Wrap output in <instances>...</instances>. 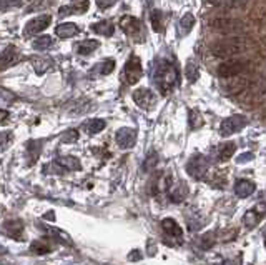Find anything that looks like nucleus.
<instances>
[{
	"mask_svg": "<svg viewBox=\"0 0 266 265\" xmlns=\"http://www.w3.org/2000/svg\"><path fill=\"white\" fill-rule=\"evenodd\" d=\"M78 140V130L77 128H70V130H67L64 135H62V142L64 144H74Z\"/></svg>",
	"mask_w": 266,
	"mask_h": 265,
	"instance_id": "nucleus-34",
	"label": "nucleus"
},
{
	"mask_svg": "<svg viewBox=\"0 0 266 265\" xmlns=\"http://www.w3.org/2000/svg\"><path fill=\"white\" fill-rule=\"evenodd\" d=\"M152 25L155 32H161V12L160 10H153L152 12Z\"/></svg>",
	"mask_w": 266,
	"mask_h": 265,
	"instance_id": "nucleus-37",
	"label": "nucleus"
},
{
	"mask_svg": "<svg viewBox=\"0 0 266 265\" xmlns=\"http://www.w3.org/2000/svg\"><path fill=\"white\" fill-rule=\"evenodd\" d=\"M246 123H248V120L244 115H231L221 122L220 134L223 135V137H229V135L243 130V128L246 127Z\"/></svg>",
	"mask_w": 266,
	"mask_h": 265,
	"instance_id": "nucleus-7",
	"label": "nucleus"
},
{
	"mask_svg": "<svg viewBox=\"0 0 266 265\" xmlns=\"http://www.w3.org/2000/svg\"><path fill=\"white\" fill-rule=\"evenodd\" d=\"M98 47H100V42L98 40H93V39H87V40H83V42H80L78 44V47H77V52L80 55H90V54H93Z\"/></svg>",
	"mask_w": 266,
	"mask_h": 265,
	"instance_id": "nucleus-20",
	"label": "nucleus"
},
{
	"mask_svg": "<svg viewBox=\"0 0 266 265\" xmlns=\"http://www.w3.org/2000/svg\"><path fill=\"white\" fill-rule=\"evenodd\" d=\"M248 0H208V4L213 7H221V9H238L243 7Z\"/></svg>",
	"mask_w": 266,
	"mask_h": 265,
	"instance_id": "nucleus-24",
	"label": "nucleus"
},
{
	"mask_svg": "<svg viewBox=\"0 0 266 265\" xmlns=\"http://www.w3.org/2000/svg\"><path fill=\"white\" fill-rule=\"evenodd\" d=\"M161 228L168 237L178 238V240H181V237H183V230L175 219H163L161 220Z\"/></svg>",
	"mask_w": 266,
	"mask_h": 265,
	"instance_id": "nucleus-15",
	"label": "nucleus"
},
{
	"mask_svg": "<svg viewBox=\"0 0 266 265\" xmlns=\"http://www.w3.org/2000/svg\"><path fill=\"white\" fill-rule=\"evenodd\" d=\"M143 75V67L142 60L137 55H130V59L127 60V64L123 67V79L128 85H133L142 79Z\"/></svg>",
	"mask_w": 266,
	"mask_h": 265,
	"instance_id": "nucleus-3",
	"label": "nucleus"
},
{
	"mask_svg": "<svg viewBox=\"0 0 266 265\" xmlns=\"http://www.w3.org/2000/svg\"><path fill=\"white\" fill-rule=\"evenodd\" d=\"M0 60H2V70H7L10 65H14L15 62L19 60L17 47H14V45L5 47V49L2 50V57H0Z\"/></svg>",
	"mask_w": 266,
	"mask_h": 265,
	"instance_id": "nucleus-16",
	"label": "nucleus"
},
{
	"mask_svg": "<svg viewBox=\"0 0 266 265\" xmlns=\"http://www.w3.org/2000/svg\"><path fill=\"white\" fill-rule=\"evenodd\" d=\"M30 250H32L34 253H49V252H52L54 250V245L50 243V240L49 238H42V240H35L32 245H30Z\"/></svg>",
	"mask_w": 266,
	"mask_h": 265,
	"instance_id": "nucleus-23",
	"label": "nucleus"
},
{
	"mask_svg": "<svg viewBox=\"0 0 266 265\" xmlns=\"http://www.w3.org/2000/svg\"><path fill=\"white\" fill-rule=\"evenodd\" d=\"M263 215H266V204H258L253 210H248L244 214L243 222L248 228H253L258 225L259 220L263 219Z\"/></svg>",
	"mask_w": 266,
	"mask_h": 265,
	"instance_id": "nucleus-12",
	"label": "nucleus"
},
{
	"mask_svg": "<svg viewBox=\"0 0 266 265\" xmlns=\"http://www.w3.org/2000/svg\"><path fill=\"white\" fill-rule=\"evenodd\" d=\"M208 169H210V162L205 155H193V157L186 162V172L195 180H200L206 175Z\"/></svg>",
	"mask_w": 266,
	"mask_h": 265,
	"instance_id": "nucleus-5",
	"label": "nucleus"
},
{
	"mask_svg": "<svg viewBox=\"0 0 266 265\" xmlns=\"http://www.w3.org/2000/svg\"><path fill=\"white\" fill-rule=\"evenodd\" d=\"M140 257H142V255H140V252H132V253H130V255H128V258H130V260H138V258Z\"/></svg>",
	"mask_w": 266,
	"mask_h": 265,
	"instance_id": "nucleus-44",
	"label": "nucleus"
},
{
	"mask_svg": "<svg viewBox=\"0 0 266 265\" xmlns=\"http://www.w3.org/2000/svg\"><path fill=\"white\" fill-rule=\"evenodd\" d=\"M32 64L35 67V70H37V74H45V72L52 67V62L50 60L40 59V57H35V59H32Z\"/></svg>",
	"mask_w": 266,
	"mask_h": 265,
	"instance_id": "nucleus-29",
	"label": "nucleus"
},
{
	"mask_svg": "<svg viewBox=\"0 0 266 265\" xmlns=\"http://www.w3.org/2000/svg\"><path fill=\"white\" fill-rule=\"evenodd\" d=\"M105 120H102V118H90V120H87L85 123H83V130H85L87 134H98L102 132L103 128H105Z\"/></svg>",
	"mask_w": 266,
	"mask_h": 265,
	"instance_id": "nucleus-21",
	"label": "nucleus"
},
{
	"mask_svg": "<svg viewBox=\"0 0 266 265\" xmlns=\"http://www.w3.org/2000/svg\"><path fill=\"white\" fill-rule=\"evenodd\" d=\"M264 247H266V232H264Z\"/></svg>",
	"mask_w": 266,
	"mask_h": 265,
	"instance_id": "nucleus-46",
	"label": "nucleus"
},
{
	"mask_svg": "<svg viewBox=\"0 0 266 265\" xmlns=\"http://www.w3.org/2000/svg\"><path fill=\"white\" fill-rule=\"evenodd\" d=\"M153 80H155V85L160 88V92L166 95V93H170L176 87V84H178V72H176L175 65L170 60L163 59L156 65Z\"/></svg>",
	"mask_w": 266,
	"mask_h": 265,
	"instance_id": "nucleus-1",
	"label": "nucleus"
},
{
	"mask_svg": "<svg viewBox=\"0 0 266 265\" xmlns=\"http://www.w3.org/2000/svg\"><path fill=\"white\" fill-rule=\"evenodd\" d=\"M249 40L243 37H228L223 40H218L211 45V54L220 59H226V57H234L239 55L243 52H246L249 49Z\"/></svg>",
	"mask_w": 266,
	"mask_h": 265,
	"instance_id": "nucleus-2",
	"label": "nucleus"
},
{
	"mask_svg": "<svg viewBox=\"0 0 266 265\" xmlns=\"http://www.w3.org/2000/svg\"><path fill=\"white\" fill-rule=\"evenodd\" d=\"M7 117H9L7 110H2V123H5V122H7Z\"/></svg>",
	"mask_w": 266,
	"mask_h": 265,
	"instance_id": "nucleus-45",
	"label": "nucleus"
},
{
	"mask_svg": "<svg viewBox=\"0 0 266 265\" xmlns=\"http://www.w3.org/2000/svg\"><path fill=\"white\" fill-rule=\"evenodd\" d=\"M5 232H7L10 237L22 238L20 235L24 233V223L20 222V220H9V222H5Z\"/></svg>",
	"mask_w": 266,
	"mask_h": 265,
	"instance_id": "nucleus-22",
	"label": "nucleus"
},
{
	"mask_svg": "<svg viewBox=\"0 0 266 265\" xmlns=\"http://www.w3.org/2000/svg\"><path fill=\"white\" fill-rule=\"evenodd\" d=\"M156 164H158V155H156V152H152L147 157V160H145L143 164V170H152L156 167Z\"/></svg>",
	"mask_w": 266,
	"mask_h": 265,
	"instance_id": "nucleus-36",
	"label": "nucleus"
},
{
	"mask_svg": "<svg viewBox=\"0 0 266 265\" xmlns=\"http://www.w3.org/2000/svg\"><path fill=\"white\" fill-rule=\"evenodd\" d=\"M9 139H10V134H9V132H4V135H2V150L7 149V145H9Z\"/></svg>",
	"mask_w": 266,
	"mask_h": 265,
	"instance_id": "nucleus-42",
	"label": "nucleus"
},
{
	"mask_svg": "<svg viewBox=\"0 0 266 265\" xmlns=\"http://www.w3.org/2000/svg\"><path fill=\"white\" fill-rule=\"evenodd\" d=\"M47 2H50V0H37L35 2V5H32V7H29V12H32V10H35V9H42V7H47Z\"/></svg>",
	"mask_w": 266,
	"mask_h": 265,
	"instance_id": "nucleus-41",
	"label": "nucleus"
},
{
	"mask_svg": "<svg viewBox=\"0 0 266 265\" xmlns=\"http://www.w3.org/2000/svg\"><path fill=\"white\" fill-rule=\"evenodd\" d=\"M57 164L62 165L64 169H70V170H80L82 169V164H80V160L75 159V157H60V159H57Z\"/></svg>",
	"mask_w": 266,
	"mask_h": 265,
	"instance_id": "nucleus-26",
	"label": "nucleus"
},
{
	"mask_svg": "<svg viewBox=\"0 0 266 265\" xmlns=\"http://www.w3.org/2000/svg\"><path fill=\"white\" fill-rule=\"evenodd\" d=\"M188 194V189L183 185V184H176V185H173L171 184L170 185V189H168V195H170V199L173 200V202H176V204H180L181 200L185 199V195Z\"/></svg>",
	"mask_w": 266,
	"mask_h": 265,
	"instance_id": "nucleus-19",
	"label": "nucleus"
},
{
	"mask_svg": "<svg viewBox=\"0 0 266 265\" xmlns=\"http://www.w3.org/2000/svg\"><path fill=\"white\" fill-rule=\"evenodd\" d=\"M120 29L130 37H135L137 34L142 32V22L137 17H132V15H123L120 19Z\"/></svg>",
	"mask_w": 266,
	"mask_h": 265,
	"instance_id": "nucleus-11",
	"label": "nucleus"
},
{
	"mask_svg": "<svg viewBox=\"0 0 266 265\" xmlns=\"http://www.w3.org/2000/svg\"><path fill=\"white\" fill-rule=\"evenodd\" d=\"M98 9H110L112 5L117 4V0H95Z\"/></svg>",
	"mask_w": 266,
	"mask_h": 265,
	"instance_id": "nucleus-39",
	"label": "nucleus"
},
{
	"mask_svg": "<svg viewBox=\"0 0 266 265\" xmlns=\"http://www.w3.org/2000/svg\"><path fill=\"white\" fill-rule=\"evenodd\" d=\"M248 69V62L244 60H226L218 65V75L221 79H231L239 74H243Z\"/></svg>",
	"mask_w": 266,
	"mask_h": 265,
	"instance_id": "nucleus-6",
	"label": "nucleus"
},
{
	"mask_svg": "<svg viewBox=\"0 0 266 265\" xmlns=\"http://www.w3.org/2000/svg\"><path fill=\"white\" fill-rule=\"evenodd\" d=\"M52 24V17L50 15H39V17H34L32 20H29L24 27V35L25 37H32V35L40 34L42 30H45L49 25Z\"/></svg>",
	"mask_w": 266,
	"mask_h": 265,
	"instance_id": "nucleus-9",
	"label": "nucleus"
},
{
	"mask_svg": "<svg viewBox=\"0 0 266 265\" xmlns=\"http://www.w3.org/2000/svg\"><path fill=\"white\" fill-rule=\"evenodd\" d=\"M234 150H236V144L234 142L223 144L220 147V150H218V160H220V162H226V160H229L233 157Z\"/></svg>",
	"mask_w": 266,
	"mask_h": 265,
	"instance_id": "nucleus-25",
	"label": "nucleus"
},
{
	"mask_svg": "<svg viewBox=\"0 0 266 265\" xmlns=\"http://www.w3.org/2000/svg\"><path fill=\"white\" fill-rule=\"evenodd\" d=\"M92 30L98 35H103V37H112L115 32V25L110 22V20H102V22L93 24Z\"/></svg>",
	"mask_w": 266,
	"mask_h": 265,
	"instance_id": "nucleus-18",
	"label": "nucleus"
},
{
	"mask_svg": "<svg viewBox=\"0 0 266 265\" xmlns=\"http://www.w3.org/2000/svg\"><path fill=\"white\" fill-rule=\"evenodd\" d=\"M88 5H90L88 0H74V2L60 7L59 14L62 15V17H64V15H70V14H83L88 10Z\"/></svg>",
	"mask_w": 266,
	"mask_h": 265,
	"instance_id": "nucleus-13",
	"label": "nucleus"
},
{
	"mask_svg": "<svg viewBox=\"0 0 266 265\" xmlns=\"http://www.w3.org/2000/svg\"><path fill=\"white\" fill-rule=\"evenodd\" d=\"M253 159V154H243V157H238V164H243V162H248V160Z\"/></svg>",
	"mask_w": 266,
	"mask_h": 265,
	"instance_id": "nucleus-43",
	"label": "nucleus"
},
{
	"mask_svg": "<svg viewBox=\"0 0 266 265\" xmlns=\"http://www.w3.org/2000/svg\"><path fill=\"white\" fill-rule=\"evenodd\" d=\"M213 243H215V233H213V232H208V233H205V235H201L200 245H201L203 250H208V248H211Z\"/></svg>",
	"mask_w": 266,
	"mask_h": 265,
	"instance_id": "nucleus-32",
	"label": "nucleus"
},
{
	"mask_svg": "<svg viewBox=\"0 0 266 265\" xmlns=\"http://www.w3.org/2000/svg\"><path fill=\"white\" fill-rule=\"evenodd\" d=\"M113 69H115V62L113 60H105V62H102V64H98L95 67V70H98V74H102V75L112 74Z\"/></svg>",
	"mask_w": 266,
	"mask_h": 265,
	"instance_id": "nucleus-31",
	"label": "nucleus"
},
{
	"mask_svg": "<svg viewBox=\"0 0 266 265\" xmlns=\"http://www.w3.org/2000/svg\"><path fill=\"white\" fill-rule=\"evenodd\" d=\"M24 0H2V12H7L9 9L20 7Z\"/></svg>",
	"mask_w": 266,
	"mask_h": 265,
	"instance_id": "nucleus-38",
	"label": "nucleus"
},
{
	"mask_svg": "<svg viewBox=\"0 0 266 265\" xmlns=\"http://www.w3.org/2000/svg\"><path fill=\"white\" fill-rule=\"evenodd\" d=\"M193 25H195V17H193V14H185L180 20V29L183 30V34H188L193 29Z\"/></svg>",
	"mask_w": 266,
	"mask_h": 265,
	"instance_id": "nucleus-30",
	"label": "nucleus"
},
{
	"mask_svg": "<svg viewBox=\"0 0 266 265\" xmlns=\"http://www.w3.org/2000/svg\"><path fill=\"white\" fill-rule=\"evenodd\" d=\"M254 190H256V185H254L253 180L239 179L236 180V184H234V194L238 197H241V199H246V197L251 195Z\"/></svg>",
	"mask_w": 266,
	"mask_h": 265,
	"instance_id": "nucleus-14",
	"label": "nucleus"
},
{
	"mask_svg": "<svg viewBox=\"0 0 266 265\" xmlns=\"http://www.w3.org/2000/svg\"><path fill=\"white\" fill-rule=\"evenodd\" d=\"M188 123H190V128L191 130H196V128H200L203 125V118H201V113L196 110V108H191L190 110V115H188Z\"/></svg>",
	"mask_w": 266,
	"mask_h": 265,
	"instance_id": "nucleus-28",
	"label": "nucleus"
},
{
	"mask_svg": "<svg viewBox=\"0 0 266 265\" xmlns=\"http://www.w3.org/2000/svg\"><path fill=\"white\" fill-rule=\"evenodd\" d=\"M52 44H54V40H52L50 35H42V37L34 40V49L35 50H40V52L42 50H49L50 47H52Z\"/></svg>",
	"mask_w": 266,
	"mask_h": 265,
	"instance_id": "nucleus-27",
	"label": "nucleus"
},
{
	"mask_svg": "<svg viewBox=\"0 0 266 265\" xmlns=\"http://www.w3.org/2000/svg\"><path fill=\"white\" fill-rule=\"evenodd\" d=\"M258 93H259V95L266 93V69H264V72H263L261 79H259V82H258Z\"/></svg>",
	"mask_w": 266,
	"mask_h": 265,
	"instance_id": "nucleus-40",
	"label": "nucleus"
},
{
	"mask_svg": "<svg viewBox=\"0 0 266 265\" xmlns=\"http://www.w3.org/2000/svg\"><path fill=\"white\" fill-rule=\"evenodd\" d=\"M133 102L137 103L140 108H143V110H152L156 103V95L150 90V88H137V90L133 92Z\"/></svg>",
	"mask_w": 266,
	"mask_h": 265,
	"instance_id": "nucleus-8",
	"label": "nucleus"
},
{
	"mask_svg": "<svg viewBox=\"0 0 266 265\" xmlns=\"http://www.w3.org/2000/svg\"><path fill=\"white\" fill-rule=\"evenodd\" d=\"M115 139H117V144L120 149H132L135 144H137V132L133 128L123 127L117 130L115 134Z\"/></svg>",
	"mask_w": 266,
	"mask_h": 265,
	"instance_id": "nucleus-10",
	"label": "nucleus"
},
{
	"mask_svg": "<svg viewBox=\"0 0 266 265\" xmlns=\"http://www.w3.org/2000/svg\"><path fill=\"white\" fill-rule=\"evenodd\" d=\"M210 27L215 30V32H221V34H234V32H241L244 29V24L238 19H231V17H218L210 22Z\"/></svg>",
	"mask_w": 266,
	"mask_h": 265,
	"instance_id": "nucleus-4",
	"label": "nucleus"
},
{
	"mask_svg": "<svg viewBox=\"0 0 266 265\" xmlns=\"http://www.w3.org/2000/svg\"><path fill=\"white\" fill-rule=\"evenodd\" d=\"M27 149H29V154H32V157L35 160V159H37V155L42 152V142H37V140H30Z\"/></svg>",
	"mask_w": 266,
	"mask_h": 265,
	"instance_id": "nucleus-35",
	"label": "nucleus"
},
{
	"mask_svg": "<svg viewBox=\"0 0 266 265\" xmlns=\"http://www.w3.org/2000/svg\"><path fill=\"white\" fill-rule=\"evenodd\" d=\"M55 34H57V37H60V39H70V37H75V35L78 34V25L74 24V22L60 24V25H57Z\"/></svg>",
	"mask_w": 266,
	"mask_h": 265,
	"instance_id": "nucleus-17",
	"label": "nucleus"
},
{
	"mask_svg": "<svg viewBox=\"0 0 266 265\" xmlns=\"http://www.w3.org/2000/svg\"><path fill=\"white\" fill-rule=\"evenodd\" d=\"M198 77H200V70L196 69V65L190 62V64H186V79H188L191 84L193 82L198 80Z\"/></svg>",
	"mask_w": 266,
	"mask_h": 265,
	"instance_id": "nucleus-33",
	"label": "nucleus"
}]
</instances>
